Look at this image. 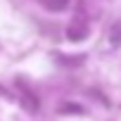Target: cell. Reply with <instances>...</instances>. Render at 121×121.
Returning a JSON list of instances; mask_svg holds the SVG:
<instances>
[{
    "label": "cell",
    "instance_id": "1",
    "mask_svg": "<svg viewBox=\"0 0 121 121\" xmlns=\"http://www.w3.org/2000/svg\"><path fill=\"white\" fill-rule=\"evenodd\" d=\"M17 88L22 90V97H19V102L29 109V112H36L38 109V97H36V93L29 88V83L24 81V78H17Z\"/></svg>",
    "mask_w": 121,
    "mask_h": 121
},
{
    "label": "cell",
    "instance_id": "2",
    "mask_svg": "<svg viewBox=\"0 0 121 121\" xmlns=\"http://www.w3.org/2000/svg\"><path fill=\"white\" fill-rule=\"evenodd\" d=\"M86 36H88V24L86 22H74L67 29V38L69 40H83Z\"/></svg>",
    "mask_w": 121,
    "mask_h": 121
},
{
    "label": "cell",
    "instance_id": "3",
    "mask_svg": "<svg viewBox=\"0 0 121 121\" xmlns=\"http://www.w3.org/2000/svg\"><path fill=\"white\" fill-rule=\"evenodd\" d=\"M38 3L50 12H62V10L69 7V0H38Z\"/></svg>",
    "mask_w": 121,
    "mask_h": 121
},
{
    "label": "cell",
    "instance_id": "4",
    "mask_svg": "<svg viewBox=\"0 0 121 121\" xmlns=\"http://www.w3.org/2000/svg\"><path fill=\"white\" fill-rule=\"evenodd\" d=\"M109 43H112V45H119V43H121V19L114 22V26H112V31H109Z\"/></svg>",
    "mask_w": 121,
    "mask_h": 121
},
{
    "label": "cell",
    "instance_id": "5",
    "mask_svg": "<svg viewBox=\"0 0 121 121\" xmlns=\"http://www.w3.org/2000/svg\"><path fill=\"white\" fill-rule=\"evenodd\" d=\"M62 112H74V114H83V107L81 104H64Z\"/></svg>",
    "mask_w": 121,
    "mask_h": 121
}]
</instances>
